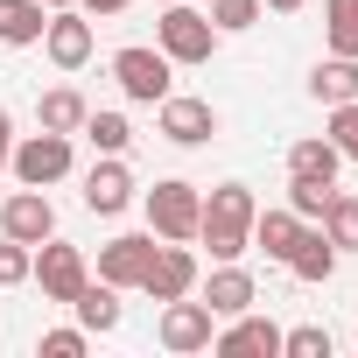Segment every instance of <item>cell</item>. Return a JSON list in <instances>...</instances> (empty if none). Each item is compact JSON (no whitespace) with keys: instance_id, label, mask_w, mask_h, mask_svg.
<instances>
[{"instance_id":"cell-1","label":"cell","mask_w":358,"mask_h":358,"mask_svg":"<svg viewBox=\"0 0 358 358\" xmlns=\"http://www.w3.org/2000/svg\"><path fill=\"white\" fill-rule=\"evenodd\" d=\"M253 190L246 183H218L211 197H204V225H197V239L211 246V260H239L246 246H253Z\"/></svg>"},{"instance_id":"cell-2","label":"cell","mask_w":358,"mask_h":358,"mask_svg":"<svg viewBox=\"0 0 358 358\" xmlns=\"http://www.w3.org/2000/svg\"><path fill=\"white\" fill-rule=\"evenodd\" d=\"M155 50H162L169 64H211V50H218V29H211V15L183 8V0H169V15L155 22Z\"/></svg>"},{"instance_id":"cell-3","label":"cell","mask_w":358,"mask_h":358,"mask_svg":"<svg viewBox=\"0 0 358 358\" xmlns=\"http://www.w3.org/2000/svg\"><path fill=\"white\" fill-rule=\"evenodd\" d=\"M197 225H204V190L197 183H176V176H169V183H155L148 190V232L155 239H197Z\"/></svg>"},{"instance_id":"cell-4","label":"cell","mask_w":358,"mask_h":358,"mask_svg":"<svg viewBox=\"0 0 358 358\" xmlns=\"http://www.w3.org/2000/svg\"><path fill=\"white\" fill-rule=\"evenodd\" d=\"M8 162H15V176H22L29 190H50V183L71 176V134H50V127H43V134H29Z\"/></svg>"},{"instance_id":"cell-5","label":"cell","mask_w":358,"mask_h":358,"mask_svg":"<svg viewBox=\"0 0 358 358\" xmlns=\"http://www.w3.org/2000/svg\"><path fill=\"white\" fill-rule=\"evenodd\" d=\"M141 295H155V302L197 295V253H190L183 239H162V246H155V260H148V274H141Z\"/></svg>"},{"instance_id":"cell-6","label":"cell","mask_w":358,"mask_h":358,"mask_svg":"<svg viewBox=\"0 0 358 358\" xmlns=\"http://www.w3.org/2000/svg\"><path fill=\"white\" fill-rule=\"evenodd\" d=\"M162 351H211V337H218V316L204 309V302H190V295H176V302H162Z\"/></svg>"},{"instance_id":"cell-7","label":"cell","mask_w":358,"mask_h":358,"mask_svg":"<svg viewBox=\"0 0 358 358\" xmlns=\"http://www.w3.org/2000/svg\"><path fill=\"white\" fill-rule=\"evenodd\" d=\"M113 78H120V92L141 99V106H162V99H169V57H162V50H141V43L120 50V57H113Z\"/></svg>"},{"instance_id":"cell-8","label":"cell","mask_w":358,"mask_h":358,"mask_svg":"<svg viewBox=\"0 0 358 358\" xmlns=\"http://www.w3.org/2000/svg\"><path fill=\"white\" fill-rule=\"evenodd\" d=\"M29 274L43 281V295H50V302H71V295H78V288L92 281V267H85V253H78V246H64L57 232L43 239V253H36V267H29Z\"/></svg>"},{"instance_id":"cell-9","label":"cell","mask_w":358,"mask_h":358,"mask_svg":"<svg viewBox=\"0 0 358 358\" xmlns=\"http://www.w3.org/2000/svg\"><path fill=\"white\" fill-rule=\"evenodd\" d=\"M0 232H8V239H22V246H43L50 232H57V204L43 197V190H15L8 204H0Z\"/></svg>"},{"instance_id":"cell-10","label":"cell","mask_w":358,"mask_h":358,"mask_svg":"<svg viewBox=\"0 0 358 358\" xmlns=\"http://www.w3.org/2000/svg\"><path fill=\"white\" fill-rule=\"evenodd\" d=\"M148 260H155V232H120V239L99 246V281H113V288H141Z\"/></svg>"},{"instance_id":"cell-11","label":"cell","mask_w":358,"mask_h":358,"mask_svg":"<svg viewBox=\"0 0 358 358\" xmlns=\"http://www.w3.org/2000/svg\"><path fill=\"white\" fill-rule=\"evenodd\" d=\"M211 351H218V358H260V351L274 358V351H281V330H274L267 316L239 309V316H225V330L211 337Z\"/></svg>"},{"instance_id":"cell-12","label":"cell","mask_w":358,"mask_h":358,"mask_svg":"<svg viewBox=\"0 0 358 358\" xmlns=\"http://www.w3.org/2000/svg\"><path fill=\"white\" fill-rule=\"evenodd\" d=\"M218 134V113H211V99H162V141H176V148H204Z\"/></svg>"},{"instance_id":"cell-13","label":"cell","mask_w":358,"mask_h":358,"mask_svg":"<svg viewBox=\"0 0 358 358\" xmlns=\"http://www.w3.org/2000/svg\"><path fill=\"white\" fill-rule=\"evenodd\" d=\"M127 204H134V169H127L120 155L92 162V176H85V211H99V218H120Z\"/></svg>"},{"instance_id":"cell-14","label":"cell","mask_w":358,"mask_h":358,"mask_svg":"<svg viewBox=\"0 0 358 358\" xmlns=\"http://www.w3.org/2000/svg\"><path fill=\"white\" fill-rule=\"evenodd\" d=\"M43 50H50V64H57V71L92 64V22H85L78 8H57V15H50V29H43Z\"/></svg>"},{"instance_id":"cell-15","label":"cell","mask_w":358,"mask_h":358,"mask_svg":"<svg viewBox=\"0 0 358 358\" xmlns=\"http://www.w3.org/2000/svg\"><path fill=\"white\" fill-rule=\"evenodd\" d=\"M253 295H260V288H253V274H246L239 260H218L197 302H204V309H211V316L225 323V316H239V309H253Z\"/></svg>"},{"instance_id":"cell-16","label":"cell","mask_w":358,"mask_h":358,"mask_svg":"<svg viewBox=\"0 0 358 358\" xmlns=\"http://www.w3.org/2000/svg\"><path fill=\"white\" fill-rule=\"evenodd\" d=\"M337 260H344V253L323 239V225H302V239H295V253H288V274H295V281H330Z\"/></svg>"},{"instance_id":"cell-17","label":"cell","mask_w":358,"mask_h":358,"mask_svg":"<svg viewBox=\"0 0 358 358\" xmlns=\"http://www.w3.org/2000/svg\"><path fill=\"white\" fill-rule=\"evenodd\" d=\"M309 99L316 106H351L358 99V57H330L309 71Z\"/></svg>"},{"instance_id":"cell-18","label":"cell","mask_w":358,"mask_h":358,"mask_svg":"<svg viewBox=\"0 0 358 358\" xmlns=\"http://www.w3.org/2000/svg\"><path fill=\"white\" fill-rule=\"evenodd\" d=\"M295 239H302V218H295V211H253V246H260L267 260H281V267H288Z\"/></svg>"},{"instance_id":"cell-19","label":"cell","mask_w":358,"mask_h":358,"mask_svg":"<svg viewBox=\"0 0 358 358\" xmlns=\"http://www.w3.org/2000/svg\"><path fill=\"white\" fill-rule=\"evenodd\" d=\"M71 309H78V323H85V330H120V316H127L113 281H85V288L71 295Z\"/></svg>"},{"instance_id":"cell-20","label":"cell","mask_w":358,"mask_h":358,"mask_svg":"<svg viewBox=\"0 0 358 358\" xmlns=\"http://www.w3.org/2000/svg\"><path fill=\"white\" fill-rule=\"evenodd\" d=\"M43 29H50V8L43 0H0V43H43Z\"/></svg>"},{"instance_id":"cell-21","label":"cell","mask_w":358,"mask_h":358,"mask_svg":"<svg viewBox=\"0 0 358 358\" xmlns=\"http://www.w3.org/2000/svg\"><path fill=\"white\" fill-rule=\"evenodd\" d=\"M337 169H344V155H337V141H330V134H323V141H295V148H288V176L337 183Z\"/></svg>"},{"instance_id":"cell-22","label":"cell","mask_w":358,"mask_h":358,"mask_svg":"<svg viewBox=\"0 0 358 358\" xmlns=\"http://www.w3.org/2000/svg\"><path fill=\"white\" fill-rule=\"evenodd\" d=\"M323 239L337 246V253H358V197H344V190H330V204H323Z\"/></svg>"},{"instance_id":"cell-23","label":"cell","mask_w":358,"mask_h":358,"mask_svg":"<svg viewBox=\"0 0 358 358\" xmlns=\"http://www.w3.org/2000/svg\"><path fill=\"white\" fill-rule=\"evenodd\" d=\"M323 36L330 57H358V0H323Z\"/></svg>"},{"instance_id":"cell-24","label":"cell","mask_w":358,"mask_h":358,"mask_svg":"<svg viewBox=\"0 0 358 358\" xmlns=\"http://www.w3.org/2000/svg\"><path fill=\"white\" fill-rule=\"evenodd\" d=\"M36 113H43V127H50V134H78L92 106H85L71 85H57V92H43V106H36Z\"/></svg>"},{"instance_id":"cell-25","label":"cell","mask_w":358,"mask_h":358,"mask_svg":"<svg viewBox=\"0 0 358 358\" xmlns=\"http://www.w3.org/2000/svg\"><path fill=\"white\" fill-rule=\"evenodd\" d=\"M99 155H127V141H134V127H127V113H85V127H78Z\"/></svg>"},{"instance_id":"cell-26","label":"cell","mask_w":358,"mask_h":358,"mask_svg":"<svg viewBox=\"0 0 358 358\" xmlns=\"http://www.w3.org/2000/svg\"><path fill=\"white\" fill-rule=\"evenodd\" d=\"M330 190H337V183H316V176H288V211H295L302 225H316V218H323V204H330Z\"/></svg>"},{"instance_id":"cell-27","label":"cell","mask_w":358,"mask_h":358,"mask_svg":"<svg viewBox=\"0 0 358 358\" xmlns=\"http://www.w3.org/2000/svg\"><path fill=\"white\" fill-rule=\"evenodd\" d=\"M260 22V0H211V29L218 36H246Z\"/></svg>"},{"instance_id":"cell-28","label":"cell","mask_w":358,"mask_h":358,"mask_svg":"<svg viewBox=\"0 0 358 358\" xmlns=\"http://www.w3.org/2000/svg\"><path fill=\"white\" fill-rule=\"evenodd\" d=\"M281 351H288V358H330V330H323V323L281 330Z\"/></svg>"},{"instance_id":"cell-29","label":"cell","mask_w":358,"mask_h":358,"mask_svg":"<svg viewBox=\"0 0 358 358\" xmlns=\"http://www.w3.org/2000/svg\"><path fill=\"white\" fill-rule=\"evenodd\" d=\"M29 267H36V253H29L22 239L0 232V288H22V281H29Z\"/></svg>"},{"instance_id":"cell-30","label":"cell","mask_w":358,"mask_h":358,"mask_svg":"<svg viewBox=\"0 0 358 358\" xmlns=\"http://www.w3.org/2000/svg\"><path fill=\"white\" fill-rule=\"evenodd\" d=\"M330 141H337L344 162H358V99L351 106H330Z\"/></svg>"},{"instance_id":"cell-31","label":"cell","mask_w":358,"mask_h":358,"mask_svg":"<svg viewBox=\"0 0 358 358\" xmlns=\"http://www.w3.org/2000/svg\"><path fill=\"white\" fill-rule=\"evenodd\" d=\"M85 337H92L85 323L78 330H43V358H85Z\"/></svg>"},{"instance_id":"cell-32","label":"cell","mask_w":358,"mask_h":358,"mask_svg":"<svg viewBox=\"0 0 358 358\" xmlns=\"http://www.w3.org/2000/svg\"><path fill=\"white\" fill-rule=\"evenodd\" d=\"M8 155H15V120H8V106H0V169H8Z\"/></svg>"},{"instance_id":"cell-33","label":"cell","mask_w":358,"mask_h":358,"mask_svg":"<svg viewBox=\"0 0 358 358\" xmlns=\"http://www.w3.org/2000/svg\"><path fill=\"white\" fill-rule=\"evenodd\" d=\"M78 8H85V15H120L127 0H78Z\"/></svg>"},{"instance_id":"cell-34","label":"cell","mask_w":358,"mask_h":358,"mask_svg":"<svg viewBox=\"0 0 358 358\" xmlns=\"http://www.w3.org/2000/svg\"><path fill=\"white\" fill-rule=\"evenodd\" d=\"M260 8H274V15H295V8H302V0H260Z\"/></svg>"},{"instance_id":"cell-35","label":"cell","mask_w":358,"mask_h":358,"mask_svg":"<svg viewBox=\"0 0 358 358\" xmlns=\"http://www.w3.org/2000/svg\"><path fill=\"white\" fill-rule=\"evenodd\" d=\"M43 8H50V15H57V8H78V0H43Z\"/></svg>"},{"instance_id":"cell-36","label":"cell","mask_w":358,"mask_h":358,"mask_svg":"<svg viewBox=\"0 0 358 358\" xmlns=\"http://www.w3.org/2000/svg\"><path fill=\"white\" fill-rule=\"evenodd\" d=\"M162 8H169V0H162Z\"/></svg>"}]
</instances>
